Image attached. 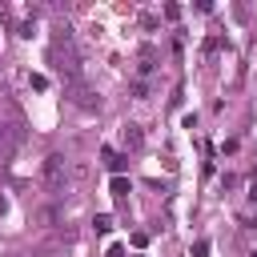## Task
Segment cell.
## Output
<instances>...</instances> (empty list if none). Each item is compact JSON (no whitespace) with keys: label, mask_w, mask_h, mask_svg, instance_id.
<instances>
[{"label":"cell","mask_w":257,"mask_h":257,"mask_svg":"<svg viewBox=\"0 0 257 257\" xmlns=\"http://www.w3.org/2000/svg\"><path fill=\"white\" fill-rule=\"evenodd\" d=\"M48 60H52V68H56V72H60L68 84H76V76H80V72H76V52H72V40H68V32L52 40V52H48Z\"/></svg>","instance_id":"cell-1"},{"label":"cell","mask_w":257,"mask_h":257,"mask_svg":"<svg viewBox=\"0 0 257 257\" xmlns=\"http://www.w3.org/2000/svg\"><path fill=\"white\" fill-rule=\"evenodd\" d=\"M124 193H128V181L116 177V181H112V197H124Z\"/></svg>","instance_id":"cell-7"},{"label":"cell","mask_w":257,"mask_h":257,"mask_svg":"<svg viewBox=\"0 0 257 257\" xmlns=\"http://www.w3.org/2000/svg\"><path fill=\"white\" fill-rule=\"evenodd\" d=\"M249 197H253V201H257V177H253V181H249Z\"/></svg>","instance_id":"cell-9"},{"label":"cell","mask_w":257,"mask_h":257,"mask_svg":"<svg viewBox=\"0 0 257 257\" xmlns=\"http://www.w3.org/2000/svg\"><path fill=\"white\" fill-rule=\"evenodd\" d=\"M92 225H96V233H108V229H112V217H96Z\"/></svg>","instance_id":"cell-8"},{"label":"cell","mask_w":257,"mask_h":257,"mask_svg":"<svg viewBox=\"0 0 257 257\" xmlns=\"http://www.w3.org/2000/svg\"><path fill=\"white\" fill-rule=\"evenodd\" d=\"M124 141L137 149V145H141V124H128V128H124Z\"/></svg>","instance_id":"cell-6"},{"label":"cell","mask_w":257,"mask_h":257,"mask_svg":"<svg viewBox=\"0 0 257 257\" xmlns=\"http://www.w3.org/2000/svg\"><path fill=\"white\" fill-rule=\"evenodd\" d=\"M72 100H76V104H84V108H96V104H100V100H92V92H88L80 80L72 84Z\"/></svg>","instance_id":"cell-4"},{"label":"cell","mask_w":257,"mask_h":257,"mask_svg":"<svg viewBox=\"0 0 257 257\" xmlns=\"http://www.w3.org/2000/svg\"><path fill=\"white\" fill-rule=\"evenodd\" d=\"M16 145H20V133H16L12 124H0V165H4V161H12Z\"/></svg>","instance_id":"cell-3"},{"label":"cell","mask_w":257,"mask_h":257,"mask_svg":"<svg viewBox=\"0 0 257 257\" xmlns=\"http://www.w3.org/2000/svg\"><path fill=\"white\" fill-rule=\"evenodd\" d=\"M64 177H68V161H64L60 153L44 157V165H40V181H44V189H48V193H60V189H64Z\"/></svg>","instance_id":"cell-2"},{"label":"cell","mask_w":257,"mask_h":257,"mask_svg":"<svg viewBox=\"0 0 257 257\" xmlns=\"http://www.w3.org/2000/svg\"><path fill=\"white\" fill-rule=\"evenodd\" d=\"M104 165H108L112 173H120V169H124V157H120V153H112V149H104Z\"/></svg>","instance_id":"cell-5"}]
</instances>
